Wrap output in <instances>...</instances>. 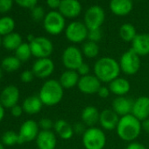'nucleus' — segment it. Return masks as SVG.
Instances as JSON below:
<instances>
[{
  "label": "nucleus",
  "instance_id": "f257e3e1",
  "mask_svg": "<svg viewBox=\"0 0 149 149\" xmlns=\"http://www.w3.org/2000/svg\"><path fill=\"white\" fill-rule=\"evenodd\" d=\"M94 74L101 83L110 84L120 74L121 69L118 61L111 57L99 58L93 67Z\"/></svg>",
  "mask_w": 149,
  "mask_h": 149
},
{
  "label": "nucleus",
  "instance_id": "f03ea898",
  "mask_svg": "<svg viewBox=\"0 0 149 149\" xmlns=\"http://www.w3.org/2000/svg\"><path fill=\"white\" fill-rule=\"evenodd\" d=\"M141 131V122L132 114L121 117L116 128L118 138L129 143L135 141L140 135Z\"/></svg>",
  "mask_w": 149,
  "mask_h": 149
},
{
  "label": "nucleus",
  "instance_id": "7ed1b4c3",
  "mask_svg": "<svg viewBox=\"0 0 149 149\" xmlns=\"http://www.w3.org/2000/svg\"><path fill=\"white\" fill-rule=\"evenodd\" d=\"M38 96L44 105L54 106L62 100L64 96V89L59 81L49 79L42 84Z\"/></svg>",
  "mask_w": 149,
  "mask_h": 149
},
{
  "label": "nucleus",
  "instance_id": "20e7f679",
  "mask_svg": "<svg viewBox=\"0 0 149 149\" xmlns=\"http://www.w3.org/2000/svg\"><path fill=\"white\" fill-rule=\"evenodd\" d=\"M85 149H104L106 145V135L102 128L88 127L82 136Z\"/></svg>",
  "mask_w": 149,
  "mask_h": 149
},
{
  "label": "nucleus",
  "instance_id": "39448f33",
  "mask_svg": "<svg viewBox=\"0 0 149 149\" xmlns=\"http://www.w3.org/2000/svg\"><path fill=\"white\" fill-rule=\"evenodd\" d=\"M121 72L127 76H133L137 74L141 66L140 56L138 55L132 48L125 52L119 59Z\"/></svg>",
  "mask_w": 149,
  "mask_h": 149
},
{
  "label": "nucleus",
  "instance_id": "423d86ee",
  "mask_svg": "<svg viewBox=\"0 0 149 149\" xmlns=\"http://www.w3.org/2000/svg\"><path fill=\"white\" fill-rule=\"evenodd\" d=\"M61 61L66 69L77 70V68L84 62L82 50L76 46H69L64 49Z\"/></svg>",
  "mask_w": 149,
  "mask_h": 149
},
{
  "label": "nucleus",
  "instance_id": "0eeeda50",
  "mask_svg": "<svg viewBox=\"0 0 149 149\" xmlns=\"http://www.w3.org/2000/svg\"><path fill=\"white\" fill-rule=\"evenodd\" d=\"M32 50V54L37 59L49 58L53 54L54 45L52 41L46 37H35L31 42H29Z\"/></svg>",
  "mask_w": 149,
  "mask_h": 149
},
{
  "label": "nucleus",
  "instance_id": "6e6552de",
  "mask_svg": "<svg viewBox=\"0 0 149 149\" xmlns=\"http://www.w3.org/2000/svg\"><path fill=\"white\" fill-rule=\"evenodd\" d=\"M65 25L66 22L64 17L59 12L55 11L48 13L43 20L45 30L51 35H58L61 33L65 28Z\"/></svg>",
  "mask_w": 149,
  "mask_h": 149
},
{
  "label": "nucleus",
  "instance_id": "1a4fd4ad",
  "mask_svg": "<svg viewBox=\"0 0 149 149\" xmlns=\"http://www.w3.org/2000/svg\"><path fill=\"white\" fill-rule=\"evenodd\" d=\"M89 29L84 23L80 21L71 22L65 30L66 38L72 43L77 44L84 42L88 39Z\"/></svg>",
  "mask_w": 149,
  "mask_h": 149
},
{
  "label": "nucleus",
  "instance_id": "9d476101",
  "mask_svg": "<svg viewBox=\"0 0 149 149\" xmlns=\"http://www.w3.org/2000/svg\"><path fill=\"white\" fill-rule=\"evenodd\" d=\"M105 19L104 11L98 6L90 7L84 15V24L89 30L101 28Z\"/></svg>",
  "mask_w": 149,
  "mask_h": 149
},
{
  "label": "nucleus",
  "instance_id": "9b49d317",
  "mask_svg": "<svg viewBox=\"0 0 149 149\" xmlns=\"http://www.w3.org/2000/svg\"><path fill=\"white\" fill-rule=\"evenodd\" d=\"M40 132V126L36 121L33 119L25 121L21 125L18 132L19 137V144L29 143L33 140H35Z\"/></svg>",
  "mask_w": 149,
  "mask_h": 149
},
{
  "label": "nucleus",
  "instance_id": "f8f14e48",
  "mask_svg": "<svg viewBox=\"0 0 149 149\" xmlns=\"http://www.w3.org/2000/svg\"><path fill=\"white\" fill-rule=\"evenodd\" d=\"M32 71L37 78H48L54 71V63L50 58L37 59L32 67Z\"/></svg>",
  "mask_w": 149,
  "mask_h": 149
},
{
  "label": "nucleus",
  "instance_id": "ddd939ff",
  "mask_svg": "<svg viewBox=\"0 0 149 149\" xmlns=\"http://www.w3.org/2000/svg\"><path fill=\"white\" fill-rule=\"evenodd\" d=\"M102 86V83L95 74H88L85 77H80L77 87L78 90L85 95L97 94L98 90Z\"/></svg>",
  "mask_w": 149,
  "mask_h": 149
},
{
  "label": "nucleus",
  "instance_id": "4468645a",
  "mask_svg": "<svg viewBox=\"0 0 149 149\" xmlns=\"http://www.w3.org/2000/svg\"><path fill=\"white\" fill-rule=\"evenodd\" d=\"M20 97V92L17 86L8 85L0 93V103L5 109H11L18 104Z\"/></svg>",
  "mask_w": 149,
  "mask_h": 149
},
{
  "label": "nucleus",
  "instance_id": "2eb2a0df",
  "mask_svg": "<svg viewBox=\"0 0 149 149\" xmlns=\"http://www.w3.org/2000/svg\"><path fill=\"white\" fill-rule=\"evenodd\" d=\"M132 115L140 122L149 118V97L142 96L133 101Z\"/></svg>",
  "mask_w": 149,
  "mask_h": 149
},
{
  "label": "nucleus",
  "instance_id": "dca6fc26",
  "mask_svg": "<svg viewBox=\"0 0 149 149\" xmlns=\"http://www.w3.org/2000/svg\"><path fill=\"white\" fill-rule=\"evenodd\" d=\"M119 118L120 117L112 109H105L100 112L99 125L102 129L106 131L116 130Z\"/></svg>",
  "mask_w": 149,
  "mask_h": 149
},
{
  "label": "nucleus",
  "instance_id": "f3484780",
  "mask_svg": "<svg viewBox=\"0 0 149 149\" xmlns=\"http://www.w3.org/2000/svg\"><path fill=\"white\" fill-rule=\"evenodd\" d=\"M82 12V6L78 0H61L59 13L66 18H76Z\"/></svg>",
  "mask_w": 149,
  "mask_h": 149
},
{
  "label": "nucleus",
  "instance_id": "a211bd4d",
  "mask_svg": "<svg viewBox=\"0 0 149 149\" xmlns=\"http://www.w3.org/2000/svg\"><path fill=\"white\" fill-rule=\"evenodd\" d=\"M36 145L39 149H55L57 146V138L54 132L42 131L36 138Z\"/></svg>",
  "mask_w": 149,
  "mask_h": 149
},
{
  "label": "nucleus",
  "instance_id": "6ab92c4d",
  "mask_svg": "<svg viewBox=\"0 0 149 149\" xmlns=\"http://www.w3.org/2000/svg\"><path fill=\"white\" fill-rule=\"evenodd\" d=\"M133 100L127 97H116L111 103V109L121 118L132 114Z\"/></svg>",
  "mask_w": 149,
  "mask_h": 149
},
{
  "label": "nucleus",
  "instance_id": "aec40b11",
  "mask_svg": "<svg viewBox=\"0 0 149 149\" xmlns=\"http://www.w3.org/2000/svg\"><path fill=\"white\" fill-rule=\"evenodd\" d=\"M132 49L140 57L149 54V33L137 34L132 41Z\"/></svg>",
  "mask_w": 149,
  "mask_h": 149
},
{
  "label": "nucleus",
  "instance_id": "412c9836",
  "mask_svg": "<svg viewBox=\"0 0 149 149\" xmlns=\"http://www.w3.org/2000/svg\"><path fill=\"white\" fill-rule=\"evenodd\" d=\"M108 87L110 89L111 93L117 97H125L131 90L130 82L127 79L120 77L111 82Z\"/></svg>",
  "mask_w": 149,
  "mask_h": 149
},
{
  "label": "nucleus",
  "instance_id": "4be33fe9",
  "mask_svg": "<svg viewBox=\"0 0 149 149\" xmlns=\"http://www.w3.org/2000/svg\"><path fill=\"white\" fill-rule=\"evenodd\" d=\"M100 112L95 106L89 105L84 108L81 113L82 122L87 127H94L97 123H99Z\"/></svg>",
  "mask_w": 149,
  "mask_h": 149
},
{
  "label": "nucleus",
  "instance_id": "5701e85b",
  "mask_svg": "<svg viewBox=\"0 0 149 149\" xmlns=\"http://www.w3.org/2000/svg\"><path fill=\"white\" fill-rule=\"evenodd\" d=\"M80 79V76L77 70H69L66 69L59 78V83L62 86L64 90L73 89L74 87L77 86Z\"/></svg>",
  "mask_w": 149,
  "mask_h": 149
},
{
  "label": "nucleus",
  "instance_id": "b1692460",
  "mask_svg": "<svg viewBox=\"0 0 149 149\" xmlns=\"http://www.w3.org/2000/svg\"><path fill=\"white\" fill-rule=\"evenodd\" d=\"M54 130L57 136H59L61 139L65 140L70 139L74 134L73 125H70L67 120L62 118L58 119L54 122Z\"/></svg>",
  "mask_w": 149,
  "mask_h": 149
},
{
  "label": "nucleus",
  "instance_id": "393cba45",
  "mask_svg": "<svg viewBox=\"0 0 149 149\" xmlns=\"http://www.w3.org/2000/svg\"><path fill=\"white\" fill-rule=\"evenodd\" d=\"M43 105L44 104L41 102L39 96L27 97L22 103V107H23L24 112L28 115L38 114L41 111Z\"/></svg>",
  "mask_w": 149,
  "mask_h": 149
},
{
  "label": "nucleus",
  "instance_id": "a878e982",
  "mask_svg": "<svg viewBox=\"0 0 149 149\" xmlns=\"http://www.w3.org/2000/svg\"><path fill=\"white\" fill-rule=\"evenodd\" d=\"M111 11L118 16H125L132 10V0H111Z\"/></svg>",
  "mask_w": 149,
  "mask_h": 149
},
{
  "label": "nucleus",
  "instance_id": "bb28decb",
  "mask_svg": "<svg viewBox=\"0 0 149 149\" xmlns=\"http://www.w3.org/2000/svg\"><path fill=\"white\" fill-rule=\"evenodd\" d=\"M22 43L23 41L21 35L14 32L5 36L4 39L2 40V45L6 49L9 51H15Z\"/></svg>",
  "mask_w": 149,
  "mask_h": 149
},
{
  "label": "nucleus",
  "instance_id": "cd10ccee",
  "mask_svg": "<svg viewBox=\"0 0 149 149\" xmlns=\"http://www.w3.org/2000/svg\"><path fill=\"white\" fill-rule=\"evenodd\" d=\"M21 67V61L14 56H6L1 61V68L7 73H13L17 71Z\"/></svg>",
  "mask_w": 149,
  "mask_h": 149
},
{
  "label": "nucleus",
  "instance_id": "c85d7f7f",
  "mask_svg": "<svg viewBox=\"0 0 149 149\" xmlns=\"http://www.w3.org/2000/svg\"><path fill=\"white\" fill-rule=\"evenodd\" d=\"M136 35H137L136 29L134 26H132L130 23H125L119 28V36L125 42L132 43V41L134 40Z\"/></svg>",
  "mask_w": 149,
  "mask_h": 149
},
{
  "label": "nucleus",
  "instance_id": "c756f323",
  "mask_svg": "<svg viewBox=\"0 0 149 149\" xmlns=\"http://www.w3.org/2000/svg\"><path fill=\"white\" fill-rule=\"evenodd\" d=\"M15 28V21L13 18L5 16L0 19V36H6L12 33Z\"/></svg>",
  "mask_w": 149,
  "mask_h": 149
},
{
  "label": "nucleus",
  "instance_id": "7c9ffc66",
  "mask_svg": "<svg viewBox=\"0 0 149 149\" xmlns=\"http://www.w3.org/2000/svg\"><path fill=\"white\" fill-rule=\"evenodd\" d=\"M82 53L84 56L89 59L96 58L99 54V46L96 42L88 40L84 43L82 47Z\"/></svg>",
  "mask_w": 149,
  "mask_h": 149
},
{
  "label": "nucleus",
  "instance_id": "2f4dec72",
  "mask_svg": "<svg viewBox=\"0 0 149 149\" xmlns=\"http://www.w3.org/2000/svg\"><path fill=\"white\" fill-rule=\"evenodd\" d=\"M15 56L21 61L25 62L30 60V58L33 56L32 54V50L30 47L29 43L23 42L15 51Z\"/></svg>",
  "mask_w": 149,
  "mask_h": 149
},
{
  "label": "nucleus",
  "instance_id": "473e14b6",
  "mask_svg": "<svg viewBox=\"0 0 149 149\" xmlns=\"http://www.w3.org/2000/svg\"><path fill=\"white\" fill-rule=\"evenodd\" d=\"M1 143L4 146H12L17 144H19V133L14 131H6L2 134Z\"/></svg>",
  "mask_w": 149,
  "mask_h": 149
},
{
  "label": "nucleus",
  "instance_id": "72a5a7b5",
  "mask_svg": "<svg viewBox=\"0 0 149 149\" xmlns=\"http://www.w3.org/2000/svg\"><path fill=\"white\" fill-rule=\"evenodd\" d=\"M31 16L33 18V19L34 21H40V20H44L46 15H45V11L41 6H35L32 9L31 12Z\"/></svg>",
  "mask_w": 149,
  "mask_h": 149
},
{
  "label": "nucleus",
  "instance_id": "f704fd0d",
  "mask_svg": "<svg viewBox=\"0 0 149 149\" xmlns=\"http://www.w3.org/2000/svg\"><path fill=\"white\" fill-rule=\"evenodd\" d=\"M102 37H103V33H102L101 28L89 30V33H88V40H89L97 43L98 41H100L102 40Z\"/></svg>",
  "mask_w": 149,
  "mask_h": 149
},
{
  "label": "nucleus",
  "instance_id": "c9c22d12",
  "mask_svg": "<svg viewBox=\"0 0 149 149\" xmlns=\"http://www.w3.org/2000/svg\"><path fill=\"white\" fill-rule=\"evenodd\" d=\"M38 124H39L40 129H41L42 131H51L52 128H54V123L52 121V119L48 118H40V120L39 121Z\"/></svg>",
  "mask_w": 149,
  "mask_h": 149
},
{
  "label": "nucleus",
  "instance_id": "e433bc0d",
  "mask_svg": "<svg viewBox=\"0 0 149 149\" xmlns=\"http://www.w3.org/2000/svg\"><path fill=\"white\" fill-rule=\"evenodd\" d=\"M14 1L20 7L27 9H33L38 3V0H14Z\"/></svg>",
  "mask_w": 149,
  "mask_h": 149
},
{
  "label": "nucleus",
  "instance_id": "4c0bfd02",
  "mask_svg": "<svg viewBox=\"0 0 149 149\" xmlns=\"http://www.w3.org/2000/svg\"><path fill=\"white\" fill-rule=\"evenodd\" d=\"M14 0H0V13H8L13 6Z\"/></svg>",
  "mask_w": 149,
  "mask_h": 149
},
{
  "label": "nucleus",
  "instance_id": "58836bf2",
  "mask_svg": "<svg viewBox=\"0 0 149 149\" xmlns=\"http://www.w3.org/2000/svg\"><path fill=\"white\" fill-rule=\"evenodd\" d=\"M34 74L33 73L32 70L26 69L25 71H23L20 74V80L22 83L24 84H29L31 83L33 79H34Z\"/></svg>",
  "mask_w": 149,
  "mask_h": 149
},
{
  "label": "nucleus",
  "instance_id": "ea45409f",
  "mask_svg": "<svg viewBox=\"0 0 149 149\" xmlns=\"http://www.w3.org/2000/svg\"><path fill=\"white\" fill-rule=\"evenodd\" d=\"M87 126L83 123V122H77L74 125H73V129H74V133L78 134V135H84L85 131L87 130Z\"/></svg>",
  "mask_w": 149,
  "mask_h": 149
},
{
  "label": "nucleus",
  "instance_id": "a19ab883",
  "mask_svg": "<svg viewBox=\"0 0 149 149\" xmlns=\"http://www.w3.org/2000/svg\"><path fill=\"white\" fill-rule=\"evenodd\" d=\"M77 73L80 77H85L88 76V74H91V67L89 66V64L84 62L78 68H77Z\"/></svg>",
  "mask_w": 149,
  "mask_h": 149
},
{
  "label": "nucleus",
  "instance_id": "79ce46f5",
  "mask_svg": "<svg viewBox=\"0 0 149 149\" xmlns=\"http://www.w3.org/2000/svg\"><path fill=\"white\" fill-rule=\"evenodd\" d=\"M11 110V113L12 115L14 117V118H19L22 116V114L24 113V110H23V107L22 105H19V104L14 105L13 108L10 109Z\"/></svg>",
  "mask_w": 149,
  "mask_h": 149
},
{
  "label": "nucleus",
  "instance_id": "37998d69",
  "mask_svg": "<svg viewBox=\"0 0 149 149\" xmlns=\"http://www.w3.org/2000/svg\"><path fill=\"white\" fill-rule=\"evenodd\" d=\"M110 94H111V91H110L109 87L104 86V85H102L97 91V95L101 98H106L110 96Z\"/></svg>",
  "mask_w": 149,
  "mask_h": 149
},
{
  "label": "nucleus",
  "instance_id": "c03bdc74",
  "mask_svg": "<svg viewBox=\"0 0 149 149\" xmlns=\"http://www.w3.org/2000/svg\"><path fill=\"white\" fill-rule=\"evenodd\" d=\"M125 149H147V148L143 144L133 141V142H130L125 147Z\"/></svg>",
  "mask_w": 149,
  "mask_h": 149
},
{
  "label": "nucleus",
  "instance_id": "a18cd8bd",
  "mask_svg": "<svg viewBox=\"0 0 149 149\" xmlns=\"http://www.w3.org/2000/svg\"><path fill=\"white\" fill-rule=\"evenodd\" d=\"M61 1V0H47V4L52 9H56V8L59 9Z\"/></svg>",
  "mask_w": 149,
  "mask_h": 149
},
{
  "label": "nucleus",
  "instance_id": "49530a36",
  "mask_svg": "<svg viewBox=\"0 0 149 149\" xmlns=\"http://www.w3.org/2000/svg\"><path fill=\"white\" fill-rule=\"evenodd\" d=\"M141 126H142V130L147 134H149V118L141 122Z\"/></svg>",
  "mask_w": 149,
  "mask_h": 149
},
{
  "label": "nucleus",
  "instance_id": "de8ad7c7",
  "mask_svg": "<svg viewBox=\"0 0 149 149\" xmlns=\"http://www.w3.org/2000/svg\"><path fill=\"white\" fill-rule=\"evenodd\" d=\"M5 107L1 104V103H0V123H1L5 118Z\"/></svg>",
  "mask_w": 149,
  "mask_h": 149
},
{
  "label": "nucleus",
  "instance_id": "09e8293b",
  "mask_svg": "<svg viewBox=\"0 0 149 149\" xmlns=\"http://www.w3.org/2000/svg\"><path fill=\"white\" fill-rule=\"evenodd\" d=\"M34 38H35V37H34V36H33V34H29V35L27 36V39H28L29 42H31V41H32V40H33Z\"/></svg>",
  "mask_w": 149,
  "mask_h": 149
},
{
  "label": "nucleus",
  "instance_id": "8fccbe9b",
  "mask_svg": "<svg viewBox=\"0 0 149 149\" xmlns=\"http://www.w3.org/2000/svg\"><path fill=\"white\" fill-rule=\"evenodd\" d=\"M3 74H4V70L2 69V68H0V81L3 78Z\"/></svg>",
  "mask_w": 149,
  "mask_h": 149
},
{
  "label": "nucleus",
  "instance_id": "3c124183",
  "mask_svg": "<svg viewBox=\"0 0 149 149\" xmlns=\"http://www.w3.org/2000/svg\"><path fill=\"white\" fill-rule=\"evenodd\" d=\"M0 149H6L5 148V146L2 143H0Z\"/></svg>",
  "mask_w": 149,
  "mask_h": 149
},
{
  "label": "nucleus",
  "instance_id": "603ef678",
  "mask_svg": "<svg viewBox=\"0 0 149 149\" xmlns=\"http://www.w3.org/2000/svg\"><path fill=\"white\" fill-rule=\"evenodd\" d=\"M1 45H2V39H1V36H0V47H1Z\"/></svg>",
  "mask_w": 149,
  "mask_h": 149
}]
</instances>
